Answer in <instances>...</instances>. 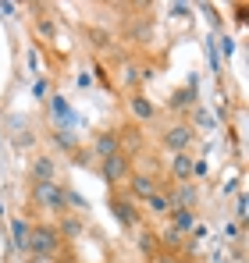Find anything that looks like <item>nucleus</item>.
I'll return each mask as SVG.
<instances>
[{
  "instance_id": "nucleus-1",
  "label": "nucleus",
  "mask_w": 249,
  "mask_h": 263,
  "mask_svg": "<svg viewBox=\"0 0 249 263\" xmlns=\"http://www.w3.org/2000/svg\"><path fill=\"white\" fill-rule=\"evenodd\" d=\"M57 249H61V231L50 228V224H36L32 235H29V253L36 260H50Z\"/></svg>"
},
{
  "instance_id": "nucleus-2",
  "label": "nucleus",
  "mask_w": 249,
  "mask_h": 263,
  "mask_svg": "<svg viewBox=\"0 0 249 263\" xmlns=\"http://www.w3.org/2000/svg\"><path fill=\"white\" fill-rule=\"evenodd\" d=\"M64 185H57V181H40V185H32V196H36V203L46 206V210H54V214H64L68 210V199H64Z\"/></svg>"
},
{
  "instance_id": "nucleus-3",
  "label": "nucleus",
  "mask_w": 249,
  "mask_h": 263,
  "mask_svg": "<svg viewBox=\"0 0 249 263\" xmlns=\"http://www.w3.org/2000/svg\"><path fill=\"white\" fill-rule=\"evenodd\" d=\"M128 171H132V164H128L124 153H114V157H107L100 164V175H103V181H111V185H118L121 178H128Z\"/></svg>"
},
{
  "instance_id": "nucleus-4",
  "label": "nucleus",
  "mask_w": 249,
  "mask_h": 263,
  "mask_svg": "<svg viewBox=\"0 0 249 263\" xmlns=\"http://www.w3.org/2000/svg\"><path fill=\"white\" fill-rule=\"evenodd\" d=\"M167 199H171V210H174V206H178V210H192V206L200 203V189H196L192 181H178V189H174Z\"/></svg>"
},
{
  "instance_id": "nucleus-5",
  "label": "nucleus",
  "mask_w": 249,
  "mask_h": 263,
  "mask_svg": "<svg viewBox=\"0 0 249 263\" xmlns=\"http://www.w3.org/2000/svg\"><path fill=\"white\" fill-rule=\"evenodd\" d=\"M192 142V125H171L164 132V146L174 153H185V146Z\"/></svg>"
},
{
  "instance_id": "nucleus-6",
  "label": "nucleus",
  "mask_w": 249,
  "mask_h": 263,
  "mask_svg": "<svg viewBox=\"0 0 249 263\" xmlns=\"http://www.w3.org/2000/svg\"><path fill=\"white\" fill-rule=\"evenodd\" d=\"M171 175H174V181H192V178H196V157L174 153V157H171Z\"/></svg>"
},
{
  "instance_id": "nucleus-7",
  "label": "nucleus",
  "mask_w": 249,
  "mask_h": 263,
  "mask_svg": "<svg viewBox=\"0 0 249 263\" xmlns=\"http://www.w3.org/2000/svg\"><path fill=\"white\" fill-rule=\"evenodd\" d=\"M32 181H36V185H40V181H57V164H54V157L40 153V157L32 160Z\"/></svg>"
},
{
  "instance_id": "nucleus-8",
  "label": "nucleus",
  "mask_w": 249,
  "mask_h": 263,
  "mask_svg": "<svg viewBox=\"0 0 249 263\" xmlns=\"http://www.w3.org/2000/svg\"><path fill=\"white\" fill-rule=\"evenodd\" d=\"M93 153H96L100 160H107V157L121 153V149H118V135H114V132H100V135H96V142H93Z\"/></svg>"
},
{
  "instance_id": "nucleus-9",
  "label": "nucleus",
  "mask_w": 249,
  "mask_h": 263,
  "mask_svg": "<svg viewBox=\"0 0 249 263\" xmlns=\"http://www.w3.org/2000/svg\"><path fill=\"white\" fill-rule=\"evenodd\" d=\"M29 235H32V228H29L22 217L11 220V242H14V249H18V253H29Z\"/></svg>"
},
{
  "instance_id": "nucleus-10",
  "label": "nucleus",
  "mask_w": 249,
  "mask_h": 263,
  "mask_svg": "<svg viewBox=\"0 0 249 263\" xmlns=\"http://www.w3.org/2000/svg\"><path fill=\"white\" fill-rule=\"evenodd\" d=\"M153 192H161V189H157V181L150 175H132V196L135 199H150Z\"/></svg>"
},
{
  "instance_id": "nucleus-11",
  "label": "nucleus",
  "mask_w": 249,
  "mask_h": 263,
  "mask_svg": "<svg viewBox=\"0 0 249 263\" xmlns=\"http://www.w3.org/2000/svg\"><path fill=\"white\" fill-rule=\"evenodd\" d=\"M128 110H132V118H139V121H150V118L157 114V110H153V103H150L146 96H139V92L128 100Z\"/></svg>"
},
{
  "instance_id": "nucleus-12",
  "label": "nucleus",
  "mask_w": 249,
  "mask_h": 263,
  "mask_svg": "<svg viewBox=\"0 0 249 263\" xmlns=\"http://www.w3.org/2000/svg\"><path fill=\"white\" fill-rule=\"evenodd\" d=\"M111 210H114V217L121 220L124 228H132V224H135V206H132L128 199H111Z\"/></svg>"
},
{
  "instance_id": "nucleus-13",
  "label": "nucleus",
  "mask_w": 249,
  "mask_h": 263,
  "mask_svg": "<svg viewBox=\"0 0 249 263\" xmlns=\"http://www.w3.org/2000/svg\"><path fill=\"white\" fill-rule=\"evenodd\" d=\"M171 224H174V231H192L196 228V214L192 210H171Z\"/></svg>"
},
{
  "instance_id": "nucleus-14",
  "label": "nucleus",
  "mask_w": 249,
  "mask_h": 263,
  "mask_svg": "<svg viewBox=\"0 0 249 263\" xmlns=\"http://www.w3.org/2000/svg\"><path fill=\"white\" fill-rule=\"evenodd\" d=\"M192 100H196V82H189V89H178V92H174V100H171V107H174V110H182V107H189Z\"/></svg>"
},
{
  "instance_id": "nucleus-15",
  "label": "nucleus",
  "mask_w": 249,
  "mask_h": 263,
  "mask_svg": "<svg viewBox=\"0 0 249 263\" xmlns=\"http://www.w3.org/2000/svg\"><path fill=\"white\" fill-rule=\"evenodd\" d=\"M146 206H150L153 214H171V199H167L164 192H153V196L146 199Z\"/></svg>"
},
{
  "instance_id": "nucleus-16",
  "label": "nucleus",
  "mask_w": 249,
  "mask_h": 263,
  "mask_svg": "<svg viewBox=\"0 0 249 263\" xmlns=\"http://www.w3.org/2000/svg\"><path fill=\"white\" fill-rule=\"evenodd\" d=\"M64 199H68V206H79V210H85V199L79 196V192H64Z\"/></svg>"
},
{
  "instance_id": "nucleus-17",
  "label": "nucleus",
  "mask_w": 249,
  "mask_h": 263,
  "mask_svg": "<svg viewBox=\"0 0 249 263\" xmlns=\"http://www.w3.org/2000/svg\"><path fill=\"white\" fill-rule=\"evenodd\" d=\"M54 32H57V25L50 18H40V36H54Z\"/></svg>"
},
{
  "instance_id": "nucleus-18",
  "label": "nucleus",
  "mask_w": 249,
  "mask_h": 263,
  "mask_svg": "<svg viewBox=\"0 0 249 263\" xmlns=\"http://www.w3.org/2000/svg\"><path fill=\"white\" fill-rule=\"evenodd\" d=\"M14 14V4H0V18H11Z\"/></svg>"
},
{
  "instance_id": "nucleus-19",
  "label": "nucleus",
  "mask_w": 249,
  "mask_h": 263,
  "mask_svg": "<svg viewBox=\"0 0 249 263\" xmlns=\"http://www.w3.org/2000/svg\"><path fill=\"white\" fill-rule=\"evenodd\" d=\"M235 210H239V220H246V196H239V206Z\"/></svg>"
}]
</instances>
